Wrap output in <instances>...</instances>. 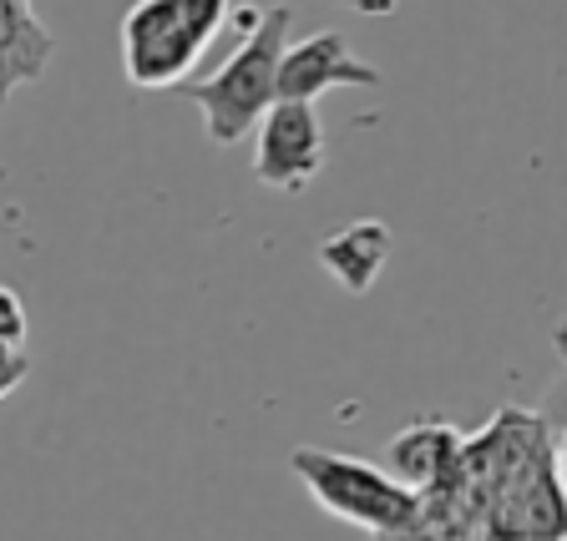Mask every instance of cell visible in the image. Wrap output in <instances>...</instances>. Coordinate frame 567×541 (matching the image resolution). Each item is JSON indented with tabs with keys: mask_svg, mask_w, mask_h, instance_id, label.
Segmentation results:
<instances>
[{
	"mask_svg": "<svg viewBox=\"0 0 567 541\" xmlns=\"http://www.w3.org/2000/svg\"><path fill=\"white\" fill-rule=\"evenodd\" d=\"M295 11L289 6H269L264 21L254 25V35H244V46L213 71L208 82H183L173 92H183L188 102L203 106V127L218 147L244 142V132L259 127V117L274 106V76H279L284 35H289Z\"/></svg>",
	"mask_w": 567,
	"mask_h": 541,
	"instance_id": "6da1fadb",
	"label": "cell"
},
{
	"mask_svg": "<svg viewBox=\"0 0 567 541\" xmlns=\"http://www.w3.org/2000/svg\"><path fill=\"white\" fill-rule=\"evenodd\" d=\"M228 11L218 0H142L122 15V71L142 92L183 86L198 56L224 31Z\"/></svg>",
	"mask_w": 567,
	"mask_h": 541,
	"instance_id": "7a4b0ae2",
	"label": "cell"
},
{
	"mask_svg": "<svg viewBox=\"0 0 567 541\" xmlns=\"http://www.w3.org/2000/svg\"><path fill=\"white\" fill-rule=\"evenodd\" d=\"M289 466H295L305 491L315 496L330 517L350 521V527L370 531V537H380V541L405 531L421 517V496L405 491L401 481H390L370 460L334 456V450H319V446H299L295 456H289Z\"/></svg>",
	"mask_w": 567,
	"mask_h": 541,
	"instance_id": "3957f363",
	"label": "cell"
},
{
	"mask_svg": "<svg viewBox=\"0 0 567 541\" xmlns=\"http://www.w3.org/2000/svg\"><path fill=\"white\" fill-rule=\"evenodd\" d=\"M330 163L319 112L305 102H274L259 117V142H254V177L274 193H305Z\"/></svg>",
	"mask_w": 567,
	"mask_h": 541,
	"instance_id": "277c9868",
	"label": "cell"
},
{
	"mask_svg": "<svg viewBox=\"0 0 567 541\" xmlns=\"http://www.w3.org/2000/svg\"><path fill=\"white\" fill-rule=\"evenodd\" d=\"M330 86H380V66L360 61L340 31H315L279 56V76H274V102H305L324 96Z\"/></svg>",
	"mask_w": 567,
	"mask_h": 541,
	"instance_id": "5b68a950",
	"label": "cell"
},
{
	"mask_svg": "<svg viewBox=\"0 0 567 541\" xmlns=\"http://www.w3.org/2000/svg\"><path fill=\"white\" fill-rule=\"evenodd\" d=\"M461 430L446 420H415L405 430H395L385 446V466L390 481H401L405 491L415 496H441L451 481H456L461 466Z\"/></svg>",
	"mask_w": 567,
	"mask_h": 541,
	"instance_id": "8992f818",
	"label": "cell"
},
{
	"mask_svg": "<svg viewBox=\"0 0 567 541\" xmlns=\"http://www.w3.org/2000/svg\"><path fill=\"white\" fill-rule=\"evenodd\" d=\"M390 248H395L390 223H380V218H354V223L334 228V233L319 243V269L330 273L344 294H370L390 263Z\"/></svg>",
	"mask_w": 567,
	"mask_h": 541,
	"instance_id": "52a82bcc",
	"label": "cell"
},
{
	"mask_svg": "<svg viewBox=\"0 0 567 541\" xmlns=\"http://www.w3.org/2000/svg\"><path fill=\"white\" fill-rule=\"evenodd\" d=\"M51 41L47 21L31 11V6H16V0H0V102H11L16 86L35 82L47 71Z\"/></svg>",
	"mask_w": 567,
	"mask_h": 541,
	"instance_id": "ba28073f",
	"label": "cell"
},
{
	"mask_svg": "<svg viewBox=\"0 0 567 541\" xmlns=\"http://www.w3.org/2000/svg\"><path fill=\"white\" fill-rule=\"evenodd\" d=\"M0 344L6 350H21L25 344V304L11 283H0Z\"/></svg>",
	"mask_w": 567,
	"mask_h": 541,
	"instance_id": "9c48e42d",
	"label": "cell"
},
{
	"mask_svg": "<svg viewBox=\"0 0 567 541\" xmlns=\"http://www.w3.org/2000/svg\"><path fill=\"white\" fill-rule=\"evenodd\" d=\"M385 541H486V537H476L472 527H461V521H451V527H436V521H425V517H415L405 531H395V537H385Z\"/></svg>",
	"mask_w": 567,
	"mask_h": 541,
	"instance_id": "30bf717a",
	"label": "cell"
},
{
	"mask_svg": "<svg viewBox=\"0 0 567 541\" xmlns=\"http://www.w3.org/2000/svg\"><path fill=\"white\" fill-rule=\"evenodd\" d=\"M25 375H31V360H25V350H6V344H0V400H6V395H11V389L21 385Z\"/></svg>",
	"mask_w": 567,
	"mask_h": 541,
	"instance_id": "8fae6325",
	"label": "cell"
}]
</instances>
